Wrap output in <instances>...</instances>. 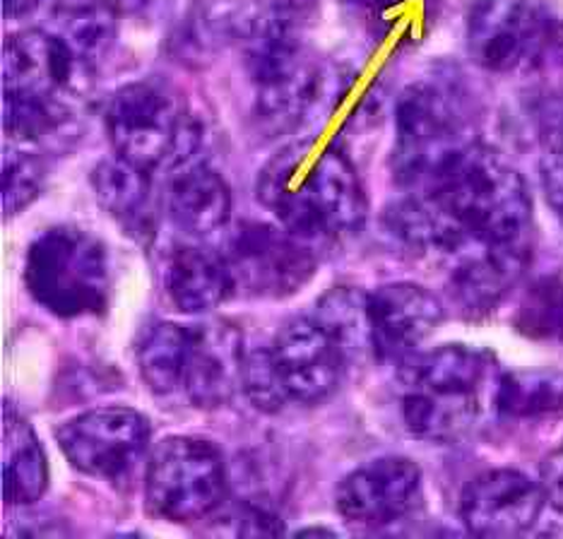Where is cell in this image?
I'll return each mask as SVG.
<instances>
[{
  "label": "cell",
  "instance_id": "2e32d148",
  "mask_svg": "<svg viewBox=\"0 0 563 539\" xmlns=\"http://www.w3.org/2000/svg\"><path fill=\"white\" fill-rule=\"evenodd\" d=\"M241 330L229 320H205L188 326V354L181 393L194 407L212 409L232 400L243 374Z\"/></svg>",
  "mask_w": 563,
  "mask_h": 539
},
{
  "label": "cell",
  "instance_id": "9a60e30c",
  "mask_svg": "<svg viewBox=\"0 0 563 539\" xmlns=\"http://www.w3.org/2000/svg\"><path fill=\"white\" fill-rule=\"evenodd\" d=\"M421 472L415 460L388 455L371 460L344 477L335 492L338 513L356 525H390L419 504Z\"/></svg>",
  "mask_w": 563,
  "mask_h": 539
},
{
  "label": "cell",
  "instance_id": "7402d4cb",
  "mask_svg": "<svg viewBox=\"0 0 563 539\" xmlns=\"http://www.w3.org/2000/svg\"><path fill=\"white\" fill-rule=\"evenodd\" d=\"M484 393H402V419L407 431L421 441L455 443L477 427Z\"/></svg>",
  "mask_w": 563,
  "mask_h": 539
},
{
  "label": "cell",
  "instance_id": "277c9868",
  "mask_svg": "<svg viewBox=\"0 0 563 539\" xmlns=\"http://www.w3.org/2000/svg\"><path fill=\"white\" fill-rule=\"evenodd\" d=\"M475 99L453 73L409 85L395 107L393 174L407 188L427 186L457 154L477 145Z\"/></svg>",
  "mask_w": 563,
  "mask_h": 539
},
{
  "label": "cell",
  "instance_id": "7c38bea8",
  "mask_svg": "<svg viewBox=\"0 0 563 539\" xmlns=\"http://www.w3.org/2000/svg\"><path fill=\"white\" fill-rule=\"evenodd\" d=\"M271 350L287 400L299 405L328 400L352 362L342 342L313 314L287 320Z\"/></svg>",
  "mask_w": 563,
  "mask_h": 539
},
{
  "label": "cell",
  "instance_id": "5bb4252c",
  "mask_svg": "<svg viewBox=\"0 0 563 539\" xmlns=\"http://www.w3.org/2000/svg\"><path fill=\"white\" fill-rule=\"evenodd\" d=\"M371 352L380 362H405L443 320V304L417 282H390L368 294Z\"/></svg>",
  "mask_w": 563,
  "mask_h": 539
},
{
  "label": "cell",
  "instance_id": "30bf717a",
  "mask_svg": "<svg viewBox=\"0 0 563 539\" xmlns=\"http://www.w3.org/2000/svg\"><path fill=\"white\" fill-rule=\"evenodd\" d=\"M56 441L75 470L121 482L147 451L150 421L133 407H97L63 424Z\"/></svg>",
  "mask_w": 563,
  "mask_h": 539
},
{
  "label": "cell",
  "instance_id": "ffe728a7",
  "mask_svg": "<svg viewBox=\"0 0 563 539\" xmlns=\"http://www.w3.org/2000/svg\"><path fill=\"white\" fill-rule=\"evenodd\" d=\"M402 388L427 393H486L494 383V362L470 344H443L402 362Z\"/></svg>",
  "mask_w": 563,
  "mask_h": 539
},
{
  "label": "cell",
  "instance_id": "4316f807",
  "mask_svg": "<svg viewBox=\"0 0 563 539\" xmlns=\"http://www.w3.org/2000/svg\"><path fill=\"white\" fill-rule=\"evenodd\" d=\"M496 407L508 417H537L563 407V378L552 374H508L496 383Z\"/></svg>",
  "mask_w": 563,
  "mask_h": 539
},
{
  "label": "cell",
  "instance_id": "4dcf8cb0",
  "mask_svg": "<svg viewBox=\"0 0 563 539\" xmlns=\"http://www.w3.org/2000/svg\"><path fill=\"white\" fill-rule=\"evenodd\" d=\"M540 172L549 208L554 210V215L563 224V135H556L552 143H549L547 152L542 154Z\"/></svg>",
  "mask_w": 563,
  "mask_h": 539
},
{
  "label": "cell",
  "instance_id": "83f0119b",
  "mask_svg": "<svg viewBox=\"0 0 563 539\" xmlns=\"http://www.w3.org/2000/svg\"><path fill=\"white\" fill-rule=\"evenodd\" d=\"M3 128L10 140L18 143H36L46 135H54L68 121L70 107L56 101L3 95Z\"/></svg>",
  "mask_w": 563,
  "mask_h": 539
},
{
  "label": "cell",
  "instance_id": "484cf974",
  "mask_svg": "<svg viewBox=\"0 0 563 539\" xmlns=\"http://www.w3.org/2000/svg\"><path fill=\"white\" fill-rule=\"evenodd\" d=\"M516 330L537 342H563V279L540 277L522 294L516 311Z\"/></svg>",
  "mask_w": 563,
  "mask_h": 539
},
{
  "label": "cell",
  "instance_id": "ba28073f",
  "mask_svg": "<svg viewBox=\"0 0 563 539\" xmlns=\"http://www.w3.org/2000/svg\"><path fill=\"white\" fill-rule=\"evenodd\" d=\"M227 496V465L214 443L198 436H169L147 462L145 501L166 522L212 516Z\"/></svg>",
  "mask_w": 563,
  "mask_h": 539
},
{
  "label": "cell",
  "instance_id": "d6a6232c",
  "mask_svg": "<svg viewBox=\"0 0 563 539\" xmlns=\"http://www.w3.org/2000/svg\"><path fill=\"white\" fill-rule=\"evenodd\" d=\"M342 3L364 12H378V15H386V12L398 10L405 3H415V0H342Z\"/></svg>",
  "mask_w": 563,
  "mask_h": 539
},
{
  "label": "cell",
  "instance_id": "d4e9b609",
  "mask_svg": "<svg viewBox=\"0 0 563 539\" xmlns=\"http://www.w3.org/2000/svg\"><path fill=\"white\" fill-rule=\"evenodd\" d=\"M366 299L368 294L356 287H335L323 294L313 308V316L342 342L352 359L371 350Z\"/></svg>",
  "mask_w": 563,
  "mask_h": 539
},
{
  "label": "cell",
  "instance_id": "52a82bcc",
  "mask_svg": "<svg viewBox=\"0 0 563 539\" xmlns=\"http://www.w3.org/2000/svg\"><path fill=\"white\" fill-rule=\"evenodd\" d=\"M472 61L494 75L563 66V20L544 0H477L467 15Z\"/></svg>",
  "mask_w": 563,
  "mask_h": 539
},
{
  "label": "cell",
  "instance_id": "f546056e",
  "mask_svg": "<svg viewBox=\"0 0 563 539\" xmlns=\"http://www.w3.org/2000/svg\"><path fill=\"white\" fill-rule=\"evenodd\" d=\"M241 391L246 393L251 405L255 409H261V413H279V409L289 403L285 388H282L271 346L246 352V359H243Z\"/></svg>",
  "mask_w": 563,
  "mask_h": 539
},
{
  "label": "cell",
  "instance_id": "7a4b0ae2",
  "mask_svg": "<svg viewBox=\"0 0 563 539\" xmlns=\"http://www.w3.org/2000/svg\"><path fill=\"white\" fill-rule=\"evenodd\" d=\"M258 198L306 243L356 237L368 215L362 178L338 143L301 140L277 152L261 174Z\"/></svg>",
  "mask_w": 563,
  "mask_h": 539
},
{
  "label": "cell",
  "instance_id": "836d02e7",
  "mask_svg": "<svg viewBox=\"0 0 563 539\" xmlns=\"http://www.w3.org/2000/svg\"><path fill=\"white\" fill-rule=\"evenodd\" d=\"M42 0H3V12L5 18L10 20H18V18H24L30 15V12H34L36 8H40Z\"/></svg>",
  "mask_w": 563,
  "mask_h": 539
},
{
  "label": "cell",
  "instance_id": "5b68a950",
  "mask_svg": "<svg viewBox=\"0 0 563 539\" xmlns=\"http://www.w3.org/2000/svg\"><path fill=\"white\" fill-rule=\"evenodd\" d=\"M107 133L117 157L147 174L181 169L200 145L198 123L174 87L137 80L107 107Z\"/></svg>",
  "mask_w": 563,
  "mask_h": 539
},
{
  "label": "cell",
  "instance_id": "6da1fadb",
  "mask_svg": "<svg viewBox=\"0 0 563 539\" xmlns=\"http://www.w3.org/2000/svg\"><path fill=\"white\" fill-rule=\"evenodd\" d=\"M415 190L424 193L443 217L451 267L492 251L532 253L534 210L528 184L496 150L472 145Z\"/></svg>",
  "mask_w": 563,
  "mask_h": 539
},
{
  "label": "cell",
  "instance_id": "e575fe53",
  "mask_svg": "<svg viewBox=\"0 0 563 539\" xmlns=\"http://www.w3.org/2000/svg\"><path fill=\"white\" fill-rule=\"evenodd\" d=\"M152 3H155V0H107V6L117 12H140Z\"/></svg>",
  "mask_w": 563,
  "mask_h": 539
},
{
  "label": "cell",
  "instance_id": "ac0fdd59",
  "mask_svg": "<svg viewBox=\"0 0 563 539\" xmlns=\"http://www.w3.org/2000/svg\"><path fill=\"white\" fill-rule=\"evenodd\" d=\"M530 255L532 253L492 251L455 263L448 273V294L453 306L465 318L492 314L525 275Z\"/></svg>",
  "mask_w": 563,
  "mask_h": 539
},
{
  "label": "cell",
  "instance_id": "d590c367",
  "mask_svg": "<svg viewBox=\"0 0 563 539\" xmlns=\"http://www.w3.org/2000/svg\"><path fill=\"white\" fill-rule=\"evenodd\" d=\"M301 535H332V530H321V528H313V530H303Z\"/></svg>",
  "mask_w": 563,
  "mask_h": 539
},
{
  "label": "cell",
  "instance_id": "cb8c5ba5",
  "mask_svg": "<svg viewBox=\"0 0 563 539\" xmlns=\"http://www.w3.org/2000/svg\"><path fill=\"white\" fill-rule=\"evenodd\" d=\"M188 354V326H152L137 346V369L155 395L181 391Z\"/></svg>",
  "mask_w": 563,
  "mask_h": 539
},
{
  "label": "cell",
  "instance_id": "603a6c76",
  "mask_svg": "<svg viewBox=\"0 0 563 539\" xmlns=\"http://www.w3.org/2000/svg\"><path fill=\"white\" fill-rule=\"evenodd\" d=\"M48 486L46 453L30 421L15 407H3V498L8 506H30Z\"/></svg>",
  "mask_w": 563,
  "mask_h": 539
},
{
  "label": "cell",
  "instance_id": "3957f363",
  "mask_svg": "<svg viewBox=\"0 0 563 539\" xmlns=\"http://www.w3.org/2000/svg\"><path fill=\"white\" fill-rule=\"evenodd\" d=\"M306 0H267L246 32V66L255 85V121L265 133L297 128L313 107L321 73L303 46Z\"/></svg>",
  "mask_w": 563,
  "mask_h": 539
},
{
  "label": "cell",
  "instance_id": "9c48e42d",
  "mask_svg": "<svg viewBox=\"0 0 563 539\" xmlns=\"http://www.w3.org/2000/svg\"><path fill=\"white\" fill-rule=\"evenodd\" d=\"M224 258L234 289L255 299H285L309 285L316 255L289 229L265 222H241L227 241Z\"/></svg>",
  "mask_w": 563,
  "mask_h": 539
},
{
  "label": "cell",
  "instance_id": "1f68e13d",
  "mask_svg": "<svg viewBox=\"0 0 563 539\" xmlns=\"http://www.w3.org/2000/svg\"><path fill=\"white\" fill-rule=\"evenodd\" d=\"M540 477L547 506H552L556 513H563V441L544 458Z\"/></svg>",
  "mask_w": 563,
  "mask_h": 539
},
{
  "label": "cell",
  "instance_id": "f1b7e54d",
  "mask_svg": "<svg viewBox=\"0 0 563 539\" xmlns=\"http://www.w3.org/2000/svg\"><path fill=\"white\" fill-rule=\"evenodd\" d=\"M44 178L46 169L40 157H34L30 152L8 150L3 157V212L12 217L30 208L40 198Z\"/></svg>",
  "mask_w": 563,
  "mask_h": 539
},
{
  "label": "cell",
  "instance_id": "4fadbf2b",
  "mask_svg": "<svg viewBox=\"0 0 563 539\" xmlns=\"http://www.w3.org/2000/svg\"><path fill=\"white\" fill-rule=\"evenodd\" d=\"M547 498L528 474L498 468L472 480L460 496V520L477 537H518L530 532Z\"/></svg>",
  "mask_w": 563,
  "mask_h": 539
},
{
  "label": "cell",
  "instance_id": "d6986e66",
  "mask_svg": "<svg viewBox=\"0 0 563 539\" xmlns=\"http://www.w3.org/2000/svg\"><path fill=\"white\" fill-rule=\"evenodd\" d=\"M166 205L174 224L194 239H208L232 220V190L205 164H186L176 172Z\"/></svg>",
  "mask_w": 563,
  "mask_h": 539
},
{
  "label": "cell",
  "instance_id": "e0dca14e",
  "mask_svg": "<svg viewBox=\"0 0 563 539\" xmlns=\"http://www.w3.org/2000/svg\"><path fill=\"white\" fill-rule=\"evenodd\" d=\"M164 292L181 314H208L234 289L224 253L200 246H178L164 265Z\"/></svg>",
  "mask_w": 563,
  "mask_h": 539
},
{
  "label": "cell",
  "instance_id": "8fae6325",
  "mask_svg": "<svg viewBox=\"0 0 563 539\" xmlns=\"http://www.w3.org/2000/svg\"><path fill=\"white\" fill-rule=\"evenodd\" d=\"M95 66L63 32L27 30L3 48V95L32 97L70 107L92 82Z\"/></svg>",
  "mask_w": 563,
  "mask_h": 539
},
{
  "label": "cell",
  "instance_id": "8992f818",
  "mask_svg": "<svg viewBox=\"0 0 563 539\" xmlns=\"http://www.w3.org/2000/svg\"><path fill=\"white\" fill-rule=\"evenodd\" d=\"M32 299L58 318L99 316L109 304L111 270L104 243L78 227H54L24 258Z\"/></svg>",
  "mask_w": 563,
  "mask_h": 539
},
{
  "label": "cell",
  "instance_id": "44dd1931",
  "mask_svg": "<svg viewBox=\"0 0 563 539\" xmlns=\"http://www.w3.org/2000/svg\"><path fill=\"white\" fill-rule=\"evenodd\" d=\"M92 184L99 205L125 229L128 237L140 243L155 237L157 198L152 174L117 157L97 166Z\"/></svg>",
  "mask_w": 563,
  "mask_h": 539
}]
</instances>
